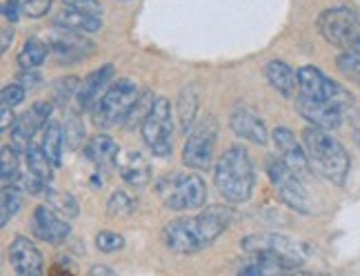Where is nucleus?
Instances as JSON below:
<instances>
[{"mask_svg":"<svg viewBox=\"0 0 360 276\" xmlns=\"http://www.w3.org/2000/svg\"><path fill=\"white\" fill-rule=\"evenodd\" d=\"M231 216L227 205H214L196 216L167 223L162 230V241L176 254H196L210 247L229 227Z\"/></svg>","mask_w":360,"mask_h":276,"instance_id":"f257e3e1","label":"nucleus"},{"mask_svg":"<svg viewBox=\"0 0 360 276\" xmlns=\"http://www.w3.org/2000/svg\"><path fill=\"white\" fill-rule=\"evenodd\" d=\"M302 145L307 151V158L311 170H316L321 176H325L329 183L345 185L347 174L352 168V161L345 145L329 134V130L309 125L302 132Z\"/></svg>","mask_w":360,"mask_h":276,"instance_id":"f03ea898","label":"nucleus"},{"mask_svg":"<svg viewBox=\"0 0 360 276\" xmlns=\"http://www.w3.org/2000/svg\"><path fill=\"white\" fill-rule=\"evenodd\" d=\"M256 183L254 163L243 145H231L220 154L214 168V185L227 203L249 201Z\"/></svg>","mask_w":360,"mask_h":276,"instance_id":"7ed1b4c3","label":"nucleus"},{"mask_svg":"<svg viewBox=\"0 0 360 276\" xmlns=\"http://www.w3.org/2000/svg\"><path fill=\"white\" fill-rule=\"evenodd\" d=\"M138 96H141V92H138V85L134 80H129V78L114 80L112 85L105 89L101 99L96 101V105L91 107L94 125L101 130L120 125V123H124V118H127V114L131 112Z\"/></svg>","mask_w":360,"mask_h":276,"instance_id":"20e7f679","label":"nucleus"},{"mask_svg":"<svg viewBox=\"0 0 360 276\" xmlns=\"http://www.w3.org/2000/svg\"><path fill=\"white\" fill-rule=\"evenodd\" d=\"M240 250L245 254H256L267 258L283 270H296L304 261L302 243L287 239L283 234H252L240 241Z\"/></svg>","mask_w":360,"mask_h":276,"instance_id":"39448f33","label":"nucleus"},{"mask_svg":"<svg viewBox=\"0 0 360 276\" xmlns=\"http://www.w3.org/2000/svg\"><path fill=\"white\" fill-rule=\"evenodd\" d=\"M158 196L165 207L176 212L200 210L207 203V187L198 174H172L158 183Z\"/></svg>","mask_w":360,"mask_h":276,"instance_id":"423d86ee","label":"nucleus"},{"mask_svg":"<svg viewBox=\"0 0 360 276\" xmlns=\"http://www.w3.org/2000/svg\"><path fill=\"white\" fill-rule=\"evenodd\" d=\"M141 132L145 145L154 151V156L165 158L174 151V114L172 103L165 96H158L154 101L149 114L143 120Z\"/></svg>","mask_w":360,"mask_h":276,"instance_id":"0eeeda50","label":"nucleus"},{"mask_svg":"<svg viewBox=\"0 0 360 276\" xmlns=\"http://www.w3.org/2000/svg\"><path fill=\"white\" fill-rule=\"evenodd\" d=\"M318 32L334 47L360 51V20L352 7H329L318 18Z\"/></svg>","mask_w":360,"mask_h":276,"instance_id":"6e6552de","label":"nucleus"},{"mask_svg":"<svg viewBox=\"0 0 360 276\" xmlns=\"http://www.w3.org/2000/svg\"><path fill=\"white\" fill-rule=\"evenodd\" d=\"M218 141V123L212 114L200 118L187 134L183 147V163L191 170H210Z\"/></svg>","mask_w":360,"mask_h":276,"instance_id":"1a4fd4ad","label":"nucleus"},{"mask_svg":"<svg viewBox=\"0 0 360 276\" xmlns=\"http://www.w3.org/2000/svg\"><path fill=\"white\" fill-rule=\"evenodd\" d=\"M267 174L271 178L276 194H278V199L287 207H292V210H296L300 214H311L307 189H304V185L300 181V174L296 170L289 168V165L278 156L267 163Z\"/></svg>","mask_w":360,"mask_h":276,"instance_id":"9d476101","label":"nucleus"},{"mask_svg":"<svg viewBox=\"0 0 360 276\" xmlns=\"http://www.w3.org/2000/svg\"><path fill=\"white\" fill-rule=\"evenodd\" d=\"M298 92L314 96V99H323V101L334 103L342 109V112H347V109H352V105H354L352 94L342 85H338V82L329 80L321 69L314 65H304L298 69Z\"/></svg>","mask_w":360,"mask_h":276,"instance_id":"9b49d317","label":"nucleus"},{"mask_svg":"<svg viewBox=\"0 0 360 276\" xmlns=\"http://www.w3.org/2000/svg\"><path fill=\"white\" fill-rule=\"evenodd\" d=\"M32 232L40 241H45L49 245H60L69 239L72 225H69V218H65L49 203H45L38 205L32 214Z\"/></svg>","mask_w":360,"mask_h":276,"instance_id":"f8f14e48","label":"nucleus"},{"mask_svg":"<svg viewBox=\"0 0 360 276\" xmlns=\"http://www.w3.org/2000/svg\"><path fill=\"white\" fill-rule=\"evenodd\" d=\"M296 112L309 123V125L323 130H338L342 123V109L329 101L314 99L307 94H296Z\"/></svg>","mask_w":360,"mask_h":276,"instance_id":"ddd939ff","label":"nucleus"},{"mask_svg":"<svg viewBox=\"0 0 360 276\" xmlns=\"http://www.w3.org/2000/svg\"><path fill=\"white\" fill-rule=\"evenodd\" d=\"M49 45H51L49 49L58 65H76L80 61L89 58L96 49L91 40L82 38L80 32H69V30H60L53 34Z\"/></svg>","mask_w":360,"mask_h":276,"instance_id":"4468645a","label":"nucleus"},{"mask_svg":"<svg viewBox=\"0 0 360 276\" xmlns=\"http://www.w3.org/2000/svg\"><path fill=\"white\" fill-rule=\"evenodd\" d=\"M51 114V103H34L25 114L18 116L16 125L11 127V145L18 151H27L32 147V138L38 130H45Z\"/></svg>","mask_w":360,"mask_h":276,"instance_id":"2eb2a0df","label":"nucleus"},{"mask_svg":"<svg viewBox=\"0 0 360 276\" xmlns=\"http://www.w3.org/2000/svg\"><path fill=\"white\" fill-rule=\"evenodd\" d=\"M9 263L20 276H38L43 272V254L34 241L27 237H16L9 245Z\"/></svg>","mask_w":360,"mask_h":276,"instance_id":"dca6fc26","label":"nucleus"},{"mask_svg":"<svg viewBox=\"0 0 360 276\" xmlns=\"http://www.w3.org/2000/svg\"><path fill=\"white\" fill-rule=\"evenodd\" d=\"M271 141L276 145V151H278V156L289 165L292 170H296L300 176L311 170L309 165V158H307V151H304V145H300L296 141L294 132L289 127H276L271 132Z\"/></svg>","mask_w":360,"mask_h":276,"instance_id":"f3484780","label":"nucleus"},{"mask_svg":"<svg viewBox=\"0 0 360 276\" xmlns=\"http://www.w3.org/2000/svg\"><path fill=\"white\" fill-rule=\"evenodd\" d=\"M229 127L236 136L245 138V141L254 143V145H265L267 138H269L265 120H262L256 112H252V109H247V107L233 109L231 118H229Z\"/></svg>","mask_w":360,"mask_h":276,"instance_id":"a211bd4d","label":"nucleus"},{"mask_svg":"<svg viewBox=\"0 0 360 276\" xmlns=\"http://www.w3.org/2000/svg\"><path fill=\"white\" fill-rule=\"evenodd\" d=\"M114 78V65H103L96 72H91L85 80L80 82L78 94H76V103L80 109H91L96 101L105 94L109 87V80Z\"/></svg>","mask_w":360,"mask_h":276,"instance_id":"6ab92c4d","label":"nucleus"},{"mask_svg":"<svg viewBox=\"0 0 360 276\" xmlns=\"http://www.w3.org/2000/svg\"><path fill=\"white\" fill-rule=\"evenodd\" d=\"M116 168L122 181L131 187H145L151 181V168L141 151H120Z\"/></svg>","mask_w":360,"mask_h":276,"instance_id":"aec40b11","label":"nucleus"},{"mask_svg":"<svg viewBox=\"0 0 360 276\" xmlns=\"http://www.w3.org/2000/svg\"><path fill=\"white\" fill-rule=\"evenodd\" d=\"M53 25H56L58 30L80 32V34H96L103 27V20H101L98 13L74 9V7H65L58 16L53 18Z\"/></svg>","mask_w":360,"mask_h":276,"instance_id":"412c9836","label":"nucleus"},{"mask_svg":"<svg viewBox=\"0 0 360 276\" xmlns=\"http://www.w3.org/2000/svg\"><path fill=\"white\" fill-rule=\"evenodd\" d=\"M85 156L101 170H114L118 156H120V147L105 134H96L89 138V143L85 145Z\"/></svg>","mask_w":360,"mask_h":276,"instance_id":"4be33fe9","label":"nucleus"},{"mask_svg":"<svg viewBox=\"0 0 360 276\" xmlns=\"http://www.w3.org/2000/svg\"><path fill=\"white\" fill-rule=\"evenodd\" d=\"M265 76L269 80V85L278 92L285 99H294L298 89V72H294L292 67L283 61H269L265 67Z\"/></svg>","mask_w":360,"mask_h":276,"instance_id":"5701e85b","label":"nucleus"},{"mask_svg":"<svg viewBox=\"0 0 360 276\" xmlns=\"http://www.w3.org/2000/svg\"><path fill=\"white\" fill-rule=\"evenodd\" d=\"M198 105H200L198 89L193 85H189L180 92V96H178V120H180V130H183V134H189L193 130V125H196Z\"/></svg>","mask_w":360,"mask_h":276,"instance_id":"b1692460","label":"nucleus"},{"mask_svg":"<svg viewBox=\"0 0 360 276\" xmlns=\"http://www.w3.org/2000/svg\"><path fill=\"white\" fill-rule=\"evenodd\" d=\"M63 145H65V134L58 123H47L45 125V134H43V151L49 156V161L53 163V168H58L63 161Z\"/></svg>","mask_w":360,"mask_h":276,"instance_id":"393cba45","label":"nucleus"},{"mask_svg":"<svg viewBox=\"0 0 360 276\" xmlns=\"http://www.w3.org/2000/svg\"><path fill=\"white\" fill-rule=\"evenodd\" d=\"M47 51H49V47L43 43V40H38V38L25 40V45L18 51V58H16L18 67L20 69H38L47 61Z\"/></svg>","mask_w":360,"mask_h":276,"instance_id":"a878e982","label":"nucleus"},{"mask_svg":"<svg viewBox=\"0 0 360 276\" xmlns=\"http://www.w3.org/2000/svg\"><path fill=\"white\" fill-rule=\"evenodd\" d=\"M13 145H5L3 151H0V176H3V185H11L20 181V163H18V154Z\"/></svg>","mask_w":360,"mask_h":276,"instance_id":"bb28decb","label":"nucleus"},{"mask_svg":"<svg viewBox=\"0 0 360 276\" xmlns=\"http://www.w3.org/2000/svg\"><path fill=\"white\" fill-rule=\"evenodd\" d=\"M51 168H53V163L43 151V147H30V149H27V172H30V174L43 178V181L49 183Z\"/></svg>","mask_w":360,"mask_h":276,"instance_id":"cd10ccee","label":"nucleus"},{"mask_svg":"<svg viewBox=\"0 0 360 276\" xmlns=\"http://www.w3.org/2000/svg\"><path fill=\"white\" fill-rule=\"evenodd\" d=\"M22 205V192L16 187V183L11 185H3V205H0V210H3V214H0V225H7L9 220L18 214Z\"/></svg>","mask_w":360,"mask_h":276,"instance_id":"c85d7f7f","label":"nucleus"},{"mask_svg":"<svg viewBox=\"0 0 360 276\" xmlns=\"http://www.w3.org/2000/svg\"><path fill=\"white\" fill-rule=\"evenodd\" d=\"M47 203L56 210L58 214H63L65 218H76L78 216V201L67 194V192H58V189H49L47 187Z\"/></svg>","mask_w":360,"mask_h":276,"instance_id":"c756f323","label":"nucleus"},{"mask_svg":"<svg viewBox=\"0 0 360 276\" xmlns=\"http://www.w3.org/2000/svg\"><path fill=\"white\" fill-rule=\"evenodd\" d=\"M154 101H156L154 94H151L149 89H145L141 96H138V101L134 103L131 112L127 114V118H124V127L134 130L136 125H143V120L149 114V109H151V105H154Z\"/></svg>","mask_w":360,"mask_h":276,"instance_id":"7c9ffc66","label":"nucleus"},{"mask_svg":"<svg viewBox=\"0 0 360 276\" xmlns=\"http://www.w3.org/2000/svg\"><path fill=\"white\" fill-rule=\"evenodd\" d=\"M78 87L80 82L76 76H65V78H58L56 82L51 85V96H53V103L65 107L69 103V99H74L78 94Z\"/></svg>","mask_w":360,"mask_h":276,"instance_id":"2f4dec72","label":"nucleus"},{"mask_svg":"<svg viewBox=\"0 0 360 276\" xmlns=\"http://www.w3.org/2000/svg\"><path fill=\"white\" fill-rule=\"evenodd\" d=\"M136 210V203L134 199L127 194V192H114L112 199L107 201V214L112 216V218H124V216H129L131 212Z\"/></svg>","mask_w":360,"mask_h":276,"instance_id":"473e14b6","label":"nucleus"},{"mask_svg":"<svg viewBox=\"0 0 360 276\" xmlns=\"http://www.w3.org/2000/svg\"><path fill=\"white\" fill-rule=\"evenodd\" d=\"M336 65H338L340 74L345 78H349V80H354V82H358V85H360V51L349 49V51L340 54Z\"/></svg>","mask_w":360,"mask_h":276,"instance_id":"72a5a7b5","label":"nucleus"},{"mask_svg":"<svg viewBox=\"0 0 360 276\" xmlns=\"http://www.w3.org/2000/svg\"><path fill=\"white\" fill-rule=\"evenodd\" d=\"M96 247H98V250L105 252V254H112V252L122 250L124 239H122V234H118V232L103 230V232L96 234Z\"/></svg>","mask_w":360,"mask_h":276,"instance_id":"f704fd0d","label":"nucleus"},{"mask_svg":"<svg viewBox=\"0 0 360 276\" xmlns=\"http://www.w3.org/2000/svg\"><path fill=\"white\" fill-rule=\"evenodd\" d=\"M82 138H85V127H82V123L72 116L67 120V125H65V143L69 149H76L80 143H82Z\"/></svg>","mask_w":360,"mask_h":276,"instance_id":"c9c22d12","label":"nucleus"},{"mask_svg":"<svg viewBox=\"0 0 360 276\" xmlns=\"http://www.w3.org/2000/svg\"><path fill=\"white\" fill-rule=\"evenodd\" d=\"M20 7H22V16L43 18L51 9V0H20Z\"/></svg>","mask_w":360,"mask_h":276,"instance_id":"e433bc0d","label":"nucleus"},{"mask_svg":"<svg viewBox=\"0 0 360 276\" xmlns=\"http://www.w3.org/2000/svg\"><path fill=\"white\" fill-rule=\"evenodd\" d=\"M27 96V89L20 85V82H11V85L3 87V103L11 105V107H18Z\"/></svg>","mask_w":360,"mask_h":276,"instance_id":"4c0bfd02","label":"nucleus"},{"mask_svg":"<svg viewBox=\"0 0 360 276\" xmlns=\"http://www.w3.org/2000/svg\"><path fill=\"white\" fill-rule=\"evenodd\" d=\"M22 189L27 192V194H34V196L36 194H45V192H47V181H43V178H38V176L27 172L22 176Z\"/></svg>","mask_w":360,"mask_h":276,"instance_id":"58836bf2","label":"nucleus"},{"mask_svg":"<svg viewBox=\"0 0 360 276\" xmlns=\"http://www.w3.org/2000/svg\"><path fill=\"white\" fill-rule=\"evenodd\" d=\"M65 7H74V9H82V11H91V13H101L103 5L98 0H63Z\"/></svg>","mask_w":360,"mask_h":276,"instance_id":"ea45409f","label":"nucleus"},{"mask_svg":"<svg viewBox=\"0 0 360 276\" xmlns=\"http://www.w3.org/2000/svg\"><path fill=\"white\" fill-rule=\"evenodd\" d=\"M16 80L20 82V85H22L27 92H32V89H36V87L40 85V80H43V78H40V74H36L34 69H22Z\"/></svg>","mask_w":360,"mask_h":276,"instance_id":"a19ab883","label":"nucleus"},{"mask_svg":"<svg viewBox=\"0 0 360 276\" xmlns=\"http://www.w3.org/2000/svg\"><path fill=\"white\" fill-rule=\"evenodd\" d=\"M3 16L7 23H16L22 16V7H20V0H5L3 5Z\"/></svg>","mask_w":360,"mask_h":276,"instance_id":"79ce46f5","label":"nucleus"},{"mask_svg":"<svg viewBox=\"0 0 360 276\" xmlns=\"http://www.w3.org/2000/svg\"><path fill=\"white\" fill-rule=\"evenodd\" d=\"M16 116H13V107L3 103V107H0V130L3 132H9L13 125H16Z\"/></svg>","mask_w":360,"mask_h":276,"instance_id":"37998d69","label":"nucleus"},{"mask_svg":"<svg viewBox=\"0 0 360 276\" xmlns=\"http://www.w3.org/2000/svg\"><path fill=\"white\" fill-rule=\"evenodd\" d=\"M13 25V23H11ZM9 23H5L3 25V40H0V51H7L9 49V45L13 43V27H11Z\"/></svg>","mask_w":360,"mask_h":276,"instance_id":"c03bdc74","label":"nucleus"},{"mask_svg":"<svg viewBox=\"0 0 360 276\" xmlns=\"http://www.w3.org/2000/svg\"><path fill=\"white\" fill-rule=\"evenodd\" d=\"M89 274H109V276H114V270L112 268H105V265H94L89 270Z\"/></svg>","mask_w":360,"mask_h":276,"instance_id":"a18cd8bd","label":"nucleus"},{"mask_svg":"<svg viewBox=\"0 0 360 276\" xmlns=\"http://www.w3.org/2000/svg\"><path fill=\"white\" fill-rule=\"evenodd\" d=\"M352 125H354V130H356V134H358V138H360V112H352Z\"/></svg>","mask_w":360,"mask_h":276,"instance_id":"49530a36","label":"nucleus"}]
</instances>
